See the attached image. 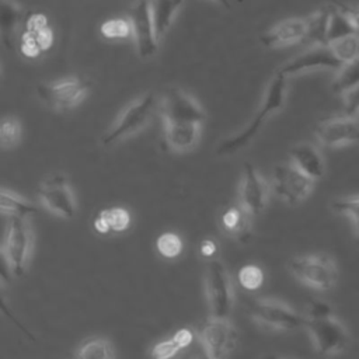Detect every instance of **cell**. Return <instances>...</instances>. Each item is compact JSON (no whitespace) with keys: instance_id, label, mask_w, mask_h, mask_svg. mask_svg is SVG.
<instances>
[{"instance_id":"1","label":"cell","mask_w":359,"mask_h":359,"mask_svg":"<svg viewBox=\"0 0 359 359\" xmlns=\"http://www.w3.org/2000/svg\"><path fill=\"white\" fill-rule=\"evenodd\" d=\"M304 327L311 338L313 346L320 355H337L349 345V332L334 316L330 304L321 300L309 303Z\"/></svg>"},{"instance_id":"2","label":"cell","mask_w":359,"mask_h":359,"mask_svg":"<svg viewBox=\"0 0 359 359\" xmlns=\"http://www.w3.org/2000/svg\"><path fill=\"white\" fill-rule=\"evenodd\" d=\"M286 91H287V76L283 74L280 70H278L276 74L271 79L265 90L261 108L257 111V114L252 116V119L248 122V125L244 129L229 136L219 144L217 154L230 156L244 149L255 137V135L264 126L265 121L271 115H273L275 112L283 108L286 101Z\"/></svg>"},{"instance_id":"3","label":"cell","mask_w":359,"mask_h":359,"mask_svg":"<svg viewBox=\"0 0 359 359\" xmlns=\"http://www.w3.org/2000/svg\"><path fill=\"white\" fill-rule=\"evenodd\" d=\"M158 109V101L153 93H147L133 101L115 121L102 137V144L111 147L146 128Z\"/></svg>"},{"instance_id":"4","label":"cell","mask_w":359,"mask_h":359,"mask_svg":"<svg viewBox=\"0 0 359 359\" xmlns=\"http://www.w3.org/2000/svg\"><path fill=\"white\" fill-rule=\"evenodd\" d=\"M289 269L303 285L316 290H330L338 279V268L327 254H306L294 257Z\"/></svg>"},{"instance_id":"5","label":"cell","mask_w":359,"mask_h":359,"mask_svg":"<svg viewBox=\"0 0 359 359\" xmlns=\"http://www.w3.org/2000/svg\"><path fill=\"white\" fill-rule=\"evenodd\" d=\"M205 292L210 314L213 317L229 318L234 296L230 275L224 264L217 258H209L205 269Z\"/></svg>"},{"instance_id":"6","label":"cell","mask_w":359,"mask_h":359,"mask_svg":"<svg viewBox=\"0 0 359 359\" xmlns=\"http://www.w3.org/2000/svg\"><path fill=\"white\" fill-rule=\"evenodd\" d=\"M32 247V233L27 217L10 216L1 258L10 266L11 273L21 276L25 272Z\"/></svg>"},{"instance_id":"7","label":"cell","mask_w":359,"mask_h":359,"mask_svg":"<svg viewBox=\"0 0 359 359\" xmlns=\"http://www.w3.org/2000/svg\"><path fill=\"white\" fill-rule=\"evenodd\" d=\"M314 180L300 171L292 163L279 164L273 168L271 188L278 198L287 205H299L313 191Z\"/></svg>"},{"instance_id":"8","label":"cell","mask_w":359,"mask_h":359,"mask_svg":"<svg viewBox=\"0 0 359 359\" xmlns=\"http://www.w3.org/2000/svg\"><path fill=\"white\" fill-rule=\"evenodd\" d=\"M90 90L84 79L70 77L53 83H42L36 87L39 100L55 111H67L79 105Z\"/></svg>"},{"instance_id":"9","label":"cell","mask_w":359,"mask_h":359,"mask_svg":"<svg viewBox=\"0 0 359 359\" xmlns=\"http://www.w3.org/2000/svg\"><path fill=\"white\" fill-rule=\"evenodd\" d=\"M164 123H203V108L181 88H168L158 101Z\"/></svg>"},{"instance_id":"10","label":"cell","mask_w":359,"mask_h":359,"mask_svg":"<svg viewBox=\"0 0 359 359\" xmlns=\"http://www.w3.org/2000/svg\"><path fill=\"white\" fill-rule=\"evenodd\" d=\"M251 317L261 327L276 331H290L304 325V317L286 303L272 299L255 300L251 306Z\"/></svg>"},{"instance_id":"11","label":"cell","mask_w":359,"mask_h":359,"mask_svg":"<svg viewBox=\"0 0 359 359\" xmlns=\"http://www.w3.org/2000/svg\"><path fill=\"white\" fill-rule=\"evenodd\" d=\"M237 331L229 318L210 317L199 330V341L205 355L212 359L227 356L237 346Z\"/></svg>"},{"instance_id":"12","label":"cell","mask_w":359,"mask_h":359,"mask_svg":"<svg viewBox=\"0 0 359 359\" xmlns=\"http://www.w3.org/2000/svg\"><path fill=\"white\" fill-rule=\"evenodd\" d=\"M317 140L325 147H342L359 142V116L338 115L323 119L314 129Z\"/></svg>"},{"instance_id":"13","label":"cell","mask_w":359,"mask_h":359,"mask_svg":"<svg viewBox=\"0 0 359 359\" xmlns=\"http://www.w3.org/2000/svg\"><path fill=\"white\" fill-rule=\"evenodd\" d=\"M39 199L45 208L63 219H72L76 215V201L73 191L60 174L45 178L39 185Z\"/></svg>"},{"instance_id":"14","label":"cell","mask_w":359,"mask_h":359,"mask_svg":"<svg viewBox=\"0 0 359 359\" xmlns=\"http://www.w3.org/2000/svg\"><path fill=\"white\" fill-rule=\"evenodd\" d=\"M22 32L18 38V46L25 57H38L53 43V32L48 18L42 13H31L25 17Z\"/></svg>"},{"instance_id":"15","label":"cell","mask_w":359,"mask_h":359,"mask_svg":"<svg viewBox=\"0 0 359 359\" xmlns=\"http://www.w3.org/2000/svg\"><path fill=\"white\" fill-rule=\"evenodd\" d=\"M129 20L132 22L139 56L143 59L153 56L157 50L158 38L154 29L150 0H137L129 11Z\"/></svg>"},{"instance_id":"16","label":"cell","mask_w":359,"mask_h":359,"mask_svg":"<svg viewBox=\"0 0 359 359\" xmlns=\"http://www.w3.org/2000/svg\"><path fill=\"white\" fill-rule=\"evenodd\" d=\"M271 189V185L259 174V171L251 163H244V170L238 187L240 205L252 216H255L265 209Z\"/></svg>"},{"instance_id":"17","label":"cell","mask_w":359,"mask_h":359,"mask_svg":"<svg viewBox=\"0 0 359 359\" xmlns=\"http://www.w3.org/2000/svg\"><path fill=\"white\" fill-rule=\"evenodd\" d=\"M344 63L338 59L328 43L313 45L306 52L297 55L287 63H285L279 70L289 76H294L299 73L318 70V69H339Z\"/></svg>"},{"instance_id":"18","label":"cell","mask_w":359,"mask_h":359,"mask_svg":"<svg viewBox=\"0 0 359 359\" xmlns=\"http://www.w3.org/2000/svg\"><path fill=\"white\" fill-rule=\"evenodd\" d=\"M307 20L306 18H286L261 36V43L265 48H280L297 43L306 39Z\"/></svg>"},{"instance_id":"19","label":"cell","mask_w":359,"mask_h":359,"mask_svg":"<svg viewBox=\"0 0 359 359\" xmlns=\"http://www.w3.org/2000/svg\"><path fill=\"white\" fill-rule=\"evenodd\" d=\"M290 163L314 181L323 178L325 172V163L320 150L307 142L299 143L292 149Z\"/></svg>"},{"instance_id":"20","label":"cell","mask_w":359,"mask_h":359,"mask_svg":"<svg viewBox=\"0 0 359 359\" xmlns=\"http://www.w3.org/2000/svg\"><path fill=\"white\" fill-rule=\"evenodd\" d=\"M24 8L14 0H1L0 6V32L1 41L8 49L15 48V35L25 20Z\"/></svg>"},{"instance_id":"21","label":"cell","mask_w":359,"mask_h":359,"mask_svg":"<svg viewBox=\"0 0 359 359\" xmlns=\"http://www.w3.org/2000/svg\"><path fill=\"white\" fill-rule=\"evenodd\" d=\"M201 123H164L165 142L174 151L191 150L201 135Z\"/></svg>"},{"instance_id":"22","label":"cell","mask_w":359,"mask_h":359,"mask_svg":"<svg viewBox=\"0 0 359 359\" xmlns=\"http://www.w3.org/2000/svg\"><path fill=\"white\" fill-rule=\"evenodd\" d=\"M251 219L252 215L238 203L237 206H230L224 210L222 216V226L230 236L241 243H247L252 231Z\"/></svg>"},{"instance_id":"23","label":"cell","mask_w":359,"mask_h":359,"mask_svg":"<svg viewBox=\"0 0 359 359\" xmlns=\"http://www.w3.org/2000/svg\"><path fill=\"white\" fill-rule=\"evenodd\" d=\"M184 0H150L151 15L157 38H163L170 29Z\"/></svg>"},{"instance_id":"24","label":"cell","mask_w":359,"mask_h":359,"mask_svg":"<svg viewBox=\"0 0 359 359\" xmlns=\"http://www.w3.org/2000/svg\"><path fill=\"white\" fill-rule=\"evenodd\" d=\"M0 206H1V212L8 216L28 217L31 215L39 213V209L34 203H31L29 201L21 198L20 195L8 189H1Z\"/></svg>"},{"instance_id":"25","label":"cell","mask_w":359,"mask_h":359,"mask_svg":"<svg viewBox=\"0 0 359 359\" xmlns=\"http://www.w3.org/2000/svg\"><path fill=\"white\" fill-rule=\"evenodd\" d=\"M359 84V57L345 62L339 69L338 73L331 84V88L335 94L344 95L353 87Z\"/></svg>"},{"instance_id":"26","label":"cell","mask_w":359,"mask_h":359,"mask_svg":"<svg viewBox=\"0 0 359 359\" xmlns=\"http://www.w3.org/2000/svg\"><path fill=\"white\" fill-rule=\"evenodd\" d=\"M356 32L358 31L352 24V21L339 8L335 7L334 10L330 11L328 27H327V43Z\"/></svg>"},{"instance_id":"27","label":"cell","mask_w":359,"mask_h":359,"mask_svg":"<svg viewBox=\"0 0 359 359\" xmlns=\"http://www.w3.org/2000/svg\"><path fill=\"white\" fill-rule=\"evenodd\" d=\"M328 15L330 11L318 10L309 17L307 20V35L306 39L313 42L314 45L327 43V27H328Z\"/></svg>"},{"instance_id":"28","label":"cell","mask_w":359,"mask_h":359,"mask_svg":"<svg viewBox=\"0 0 359 359\" xmlns=\"http://www.w3.org/2000/svg\"><path fill=\"white\" fill-rule=\"evenodd\" d=\"M76 356L81 359H108L114 358V349L105 338H93L79 348Z\"/></svg>"},{"instance_id":"29","label":"cell","mask_w":359,"mask_h":359,"mask_svg":"<svg viewBox=\"0 0 359 359\" xmlns=\"http://www.w3.org/2000/svg\"><path fill=\"white\" fill-rule=\"evenodd\" d=\"M328 45L342 63L359 57V32L339 38Z\"/></svg>"},{"instance_id":"30","label":"cell","mask_w":359,"mask_h":359,"mask_svg":"<svg viewBox=\"0 0 359 359\" xmlns=\"http://www.w3.org/2000/svg\"><path fill=\"white\" fill-rule=\"evenodd\" d=\"M101 35L107 39H126L133 36V28L129 18H111L101 24Z\"/></svg>"},{"instance_id":"31","label":"cell","mask_w":359,"mask_h":359,"mask_svg":"<svg viewBox=\"0 0 359 359\" xmlns=\"http://www.w3.org/2000/svg\"><path fill=\"white\" fill-rule=\"evenodd\" d=\"M21 123L15 116H6L0 125V140L3 149H13L21 140Z\"/></svg>"},{"instance_id":"32","label":"cell","mask_w":359,"mask_h":359,"mask_svg":"<svg viewBox=\"0 0 359 359\" xmlns=\"http://www.w3.org/2000/svg\"><path fill=\"white\" fill-rule=\"evenodd\" d=\"M98 213L108 224L109 231H123L130 224V213L123 208H108Z\"/></svg>"},{"instance_id":"33","label":"cell","mask_w":359,"mask_h":359,"mask_svg":"<svg viewBox=\"0 0 359 359\" xmlns=\"http://www.w3.org/2000/svg\"><path fill=\"white\" fill-rule=\"evenodd\" d=\"M157 250L164 258H175L182 251V240L175 233H163L157 238Z\"/></svg>"},{"instance_id":"34","label":"cell","mask_w":359,"mask_h":359,"mask_svg":"<svg viewBox=\"0 0 359 359\" xmlns=\"http://www.w3.org/2000/svg\"><path fill=\"white\" fill-rule=\"evenodd\" d=\"M238 282L247 290H257L264 282V273L257 265H245L238 272Z\"/></svg>"},{"instance_id":"35","label":"cell","mask_w":359,"mask_h":359,"mask_svg":"<svg viewBox=\"0 0 359 359\" xmlns=\"http://www.w3.org/2000/svg\"><path fill=\"white\" fill-rule=\"evenodd\" d=\"M331 208L338 215L346 216L351 220H358L359 219V195L335 199Z\"/></svg>"},{"instance_id":"36","label":"cell","mask_w":359,"mask_h":359,"mask_svg":"<svg viewBox=\"0 0 359 359\" xmlns=\"http://www.w3.org/2000/svg\"><path fill=\"white\" fill-rule=\"evenodd\" d=\"M180 349L181 346L178 345V342L174 338H171V339H165L156 344L151 349V356L157 359H167V358H172Z\"/></svg>"},{"instance_id":"37","label":"cell","mask_w":359,"mask_h":359,"mask_svg":"<svg viewBox=\"0 0 359 359\" xmlns=\"http://www.w3.org/2000/svg\"><path fill=\"white\" fill-rule=\"evenodd\" d=\"M345 112L349 115L359 114V84L342 95Z\"/></svg>"},{"instance_id":"38","label":"cell","mask_w":359,"mask_h":359,"mask_svg":"<svg viewBox=\"0 0 359 359\" xmlns=\"http://www.w3.org/2000/svg\"><path fill=\"white\" fill-rule=\"evenodd\" d=\"M334 3V6L337 8H339L344 14L348 15V18L352 21V24L355 25L356 31L359 32V7H353V6H348V4H344L338 0H330Z\"/></svg>"},{"instance_id":"39","label":"cell","mask_w":359,"mask_h":359,"mask_svg":"<svg viewBox=\"0 0 359 359\" xmlns=\"http://www.w3.org/2000/svg\"><path fill=\"white\" fill-rule=\"evenodd\" d=\"M172 338L178 342V345H180L181 349H182V348L188 346V345L192 342L194 335H192V332H191L188 328H181V330H178V331L172 335Z\"/></svg>"},{"instance_id":"40","label":"cell","mask_w":359,"mask_h":359,"mask_svg":"<svg viewBox=\"0 0 359 359\" xmlns=\"http://www.w3.org/2000/svg\"><path fill=\"white\" fill-rule=\"evenodd\" d=\"M201 252H202V255L206 257V258L213 257L215 252H216V243L212 241V240H208V238L203 240V241L201 243Z\"/></svg>"},{"instance_id":"41","label":"cell","mask_w":359,"mask_h":359,"mask_svg":"<svg viewBox=\"0 0 359 359\" xmlns=\"http://www.w3.org/2000/svg\"><path fill=\"white\" fill-rule=\"evenodd\" d=\"M352 229H353V233H355L356 238L359 240V219L358 220H352Z\"/></svg>"},{"instance_id":"42","label":"cell","mask_w":359,"mask_h":359,"mask_svg":"<svg viewBox=\"0 0 359 359\" xmlns=\"http://www.w3.org/2000/svg\"><path fill=\"white\" fill-rule=\"evenodd\" d=\"M213 1H216L217 4H220V6L224 7V8H230V7H231L230 0H213Z\"/></svg>"},{"instance_id":"43","label":"cell","mask_w":359,"mask_h":359,"mask_svg":"<svg viewBox=\"0 0 359 359\" xmlns=\"http://www.w3.org/2000/svg\"><path fill=\"white\" fill-rule=\"evenodd\" d=\"M358 116H359V114H358Z\"/></svg>"}]
</instances>
